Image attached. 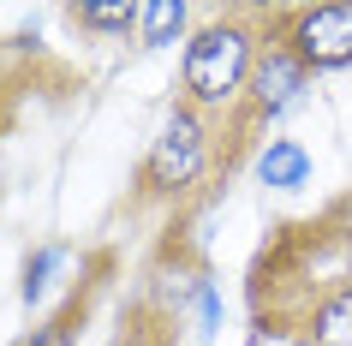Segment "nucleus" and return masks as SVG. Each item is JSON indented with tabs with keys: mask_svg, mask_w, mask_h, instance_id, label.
I'll return each mask as SVG.
<instances>
[{
	"mask_svg": "<svg viewBox=\"0 0 352 346\" xmlns=\"http://www.w3.org/2000/svg\"><path fill=\"white\" fill-rule=\"evenodd\" d=\"M298 90H305V66H298L293 54H287V42H269L257 54V72H251V84H245V102H251V113H280L293 108Z\"/></svg>",
	"mask_w": 352,
	"mask_h": 346,
	"instance_id": "20e7f679",
	"label": "nucleus"
},
{
	"mask_svg": "<svg viewBox=\"0 0 352 346\" xmlns=\"http://www.w3.org/2000/svg\"><path fill=\"white\" fill-rule=\"evenodd\" d=\"M287 54L305 72H340L352 66V0H322V6H298L287 19Z\"/></svg>",
	"mask_w": 352,
	"mask_h": 346,
	"instance_id": "7ed1b4c3",
	"label": "nucleus"
},
{
	"mask_svg": "<svg viewBox=\"0 0 352 346\" xmlns=\"http://www.w3.org/2000/svg\"><path fill=\"white\" fill-rule=\"evenodd\" d=\"M287 346H316V340H311V334H298V340H287Z\"/></svg>",
	"mask_w": 352,
	"mask_h": 346,
	"instance_id": "f8f14e48",
	"label": "nucleus"
},
{
	"mask_svg": "<svg viewBox=\"0 0 352 346\" xmlns=\"http://www.w3.org/2000/svg\"><path fill=\"white\" fill-rule=\"evenodd\" d=\"M204 173H209V126L191 102H179L144 155V191L149 197H186L191 185H204Z\"/></svg>",
	"mask_w": 352,
	"mask_h": 346,
	"instance_id": "f03ea898",
	"label": "nucleus"
},
{
	"mask_svg": "<svg viewBox=\"0 0 352 346\" xmlns=\"http://www.w3.org/2000/svg\"><path fill=\"white\" fill-rule=\"evenodd\" d=\"M257 72V42H251V24H233V19H215L204 30H191L186 42V60H179V84H186V102L197 113L209 108H233L245 96Z\"/></svg>",
	"mask_w": 352,
	"mask_h": 346,
	"instance_id": "f257e3e1",
	"label": "nucleus"
},
{
	"mask_svg": "<svg viewBox=\"0 0 352 346\" xmlns=\"http://www.w3.org/2000/svg\"><path fill=\"white\" fill-rule=\"evenodd\" d=\"M257 180L275 185V191H298V185L311 180V155H305L293 138H275V144L263 149V162H257Z\"/></svg>",
	"mask_w": 352,
	"mask_h": 346,
	"instance_id": "423d86ee",
	"label": "nucleus"
},
{
	"mask_svg": "<svg viewBox=\"0 0 352 346\" xmlns=\"http://www.w3.org/2000/svg\"><path fill=\"white\" fill-rule=\"evenodd\" d=\"M24 346H72V323H66V316H54V323L30 328V340H24Z\"/></svg>",
	"mask_w": 352,
	"mask_h": 346,
	"instance_id": "9d476101",
	"label": "nucleus"
},
{
	"mask_svg": "<svg viewBox=\"0 0 352 346\" xmlns=\"http://www.w3.org/2000/svg\"><path fill=\"white\" fill-rule=\"evenodd\" d=\"M78 19L90 24V30H138V19H144V0H131V6H78Z\"/></svg>",
	"mask_w": 352,
	"mask_h": 346,
	"instance_id": "6e6552de",
	"label": "nucleus"
},
{
	"mask_svg": "<svg viewBox=\"0 0 352 346\" xmlns=\"http://www.w3.org/2000/svg\"><path fill=\"white\" fill-rule=\"evenodd\" d=\"M316 346H352V287H334L316 299L311 328H305Z\"/></svg>",
	"mask_w": 352,
	"mask_h": 346,
	"instance_id": "39448f33",
	"label": "nucleus"
},
{
	"mask_svg": "<svg viewBox=\"0 0 352 346\" xmlns=\"http://www.w3.org/2000/svg\"><path fill=\"white\" fill-rule=\"evenodd\" d=\"M197 316H204V334H215V292L197 287Z\"/></svg>",
	"mask_w": 352,
	"mask_h": 346,
	"instance_id": "9b49d317",
	"label": "nucleus"
},
{
	"mask_svg": "<svg viewBox=\"0 0 352 346\" xmlns=\"http://www.w3.org/2000/svg\"><path fill=\"white\" fill-rule=\"evenodd\" d=\"M60 245H48V251H36L30 257V269H24V305H42V292H48V281H54V269H60Z\"/></svg>",
	"mask_w": 352,
	"mask_h": 346,
	"instance_id": "1a4fd4ad",
	"label": "nucleus"
},
{
	"mask_svg": "<svg viewBox=\"0 0 352 346\" xmlns=\"http://www.w3.org/2000/svg\"><path fill=\"white\" fill-rule=\"evenodd\" d=\"M191 24V6L186 0H144V19H138V42L144 48H167V42H179Z\"/></svg>",
	"mask_w": 352,
	"mask_h": 346,
	"instance_id": "0eeeda50",
	"label": "nucleus"
}]
</instances>
